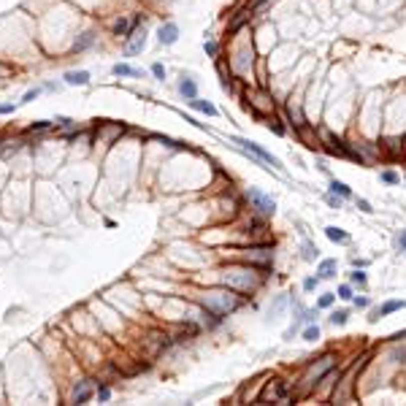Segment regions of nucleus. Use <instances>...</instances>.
<instances>
[{"label":"nucleus","mask_w":406,"mask_h":406,"mask_svg":"<svg viewBox=\"0 0 406 406\" xmlns=\"http://www.w3.org/2000/svg\"><path fill=\"white\" fill-rule=\"evenodd\" d=\"M265 3H268V0H252V11H260Z\"/></svg>","instance_id":"c85d7f7f"},{"label":"nucleus","mask_w":406,"mask_h":406,"mask_svg":"<svg viewBox=\"0 0 406 406\" xmlns=\"http://www.w3.org/2000/svg\"><path fill=\"white\" fill-rule=\"evenodd\" d=\"M9 111H14V103H6V106H0V114H9Z\"/></svg>","instance_id":"7c9ffc66"},{"label":"nucleus","mask_w":406,"mask_h":406,"mask_svg":"<svg viewBox=\"0 0 406 406\" xmlns=\"http://www.w3.org/2000/svg\"><path fill=\"white\" fill-rule=\"evenodd\" d=\"M314 284H317V279H306L303 287H306V290H314Z\"/></svg>","instance_id":"2f4dec72"},{"label":"nucleus","mask_w":406,"mask_h":406,"mask_svg":"<svg viewBox=\"0 0 406 406\" xmlns=\"http://www.w3.org/2000/svg\"><path fill=\"white\" fill-rule=\"evenodd\" d=\"M328 203H330V206H338V203H341V201H338V198H336V195H328Z\"/></svg>","instance_id":"c9c22d12"},{"label":"nucleus","mask_w":406,"mask_h":406,"mask_svg":"<svg viewBox=\"0 0 406 406\" xmlns=\"http://www.w3.org/2000/svg\"><path fill=\"white\" fill-rule=\"evenodd\" d=\"M92 398V382L90 379H82V382H76V387L71 392V403H87Z\"/></svg>","instance_id":"20e7f679"},{"label":"nucleus","mask_w":406,"mask_h":406,"mask_svg":"<svg viewBox=\"0 0 406 406\" xmlns=\"http://www.w3.org/2000/svg\"><path fill=\"white\" fill-rule=\"evenodd\" d=\"M133 25H138V19H136V22H128V19H117V22H114V33H117V36H128V33L133 30Z\"/></svg>","instance_id":"ddd939ff"},{"label":"nucleus","mask_w":406,"mask_h":406,"mask_svg":"<svg viewBox=\"0 0 406 406\" xmlns=\"http://www.w3.org/2000/svg\"><path fill=\"white\" fill-rule=\"evenodd\" d=\"M114 76H130V79H136V76H141V71L133 68V65H128V63H117L114 65Z\"/></svg>","instance_id":"1a4fd4ad"},{"label":"nucleus","mask_w":406,"mask_h":406,"mask_svg":"<svg viewBox=\"0 0 406 406\" xmlns=\"http://www.w3.org/2000/svg\"><path fill=\"white\" fill-rule=\"evenodd\" d=\"M92 41H95V36L92 33H84V38H76V49H87V46H92Z\"/></svg>","instance_id":"dca6fc26"},{"label":"nucleus","mask_w":406,"mask_h":406,"mask_svg":"<svg viewBox=\"0 0 406 406\" xmlns=\"http://www.w3.org/2000/svg\"><path fill=\"white\" fill-rule=\"evenodd\" d=\"M333 368V355H325V357H319L317 363H311L309 365V371H306V376H303V382L306 384H314L317 379H322L328 371Z\"/></svg>","instance_id":"f257e3e1"},{"label":"nucleus","mask_w":406,"mask_h":406,"mask_svg":"<svg viewBox=\"0 0 406 406\" xmlns=\"http://www.w3.org/2000/svg\"><path fill=\"white\" fill-rule=\"evenodd\" d=\"M98 398H101V401H109V398H111V390H109V387H101V390H98Z\"/></svg>","instance_id":"bb28decb"},{"label":"nucleus","mask_w":406,"mask_h":406,"mask_svg":"<svg viewBox=\"0 0 406 406\" xmlns=\"http://www.w3.org/2000/svg\"><path fill=\"white\" fill-rule=\"evenodd\" d=\"M190 106H195L198 111H203V114H209V117H214V114H217V109H214V106H211L209 101H201V98H192V101H190Z\"/></svg>","instance_id":"9d476101"},{"label":"nucleus","mask_w":406,"mask_h":406,"mask_svg":"<svg viewBox=\"0 0 406 406\" xmlns=\"http://www.w3.org/2000/svg\"><path fill=\"white\" fill-rule=\"evenodd\" d=\"M330 190H333L336 195H341V198H352V190L344 182H330Z\"/></svg>","instance_id":"2eb2a0df"},{"label":"nucleus","mask_w":406,"mask_h":406,"mask_svg":"<svg viewBox=\"0 0 406 406\" xmlns=\"http://www.w3.org/2000/svg\"><path fill=\"white\" fill-rule=\"evenodd\" d=\"M249 201L255 203V209L260 211V214H274V209H276L274 201H271L268 195H263L260 190H249Z\"/></svg>","instance_id":"7ed1b4c3"},{"label":"nucleus","mask_w":406,"mask_h":406,"mask_svg":"<svg viewBox=\"0 0 406 406\" xmlns=\"http://www.w3.org/2000/svg\"><path fill=\"white\" fill-rule=\"evenodd\" d=\"M128 38H130V44L125 46V55L133 57L136 52H141V49H144V44H146V30H144V28H136Z\"/></svg>","instance_id":"39448f33"},{"label":"nucleus","mask_w":406,"mask_h":406,"mask_svg":"<svg viewBox=\"0 0 406 406\" xmlns=\"http://www.w3.org/2000/svg\"><path fill=\"white\" fill-rule=\"evenodd\" d=\"M325 236L330 238V241H336V244H341V241H349V236L344 233L341 228H325Z\"/></svg>","instance_id":"9b49d317"},{"label":"nucleus","mask_w":406,"mask_h":406,"mask_svg":"<svg viewBox=\"0 0 406 406\" xmlns=\"http://www.w3.org/2000/svg\"><path fill=\"white\" fill-rule=\"evenodd\" d=\"M46 128H49V122H36L33 125V130H46Z\"/></svg>","instance_id":"72a5a7b5"},{"label":"nucleus","mask_w":406,"mask_h":406,"mask_svg":"<svg viewBox=\"0 0 406 406\" xmlns=\"http://www.w3.org/2000/svg\"><path fill=\"white\" fill-rule=\"evenodd\" d=\"M303 257H306V260H314V257H317V252H314V247H311V244H306V252H303Z\"/></svg>","instance_id":"a878e982"},{"label":"nucleus","mask_w":406,"mask_h":406,"mask_svg":"<svg viewBox=\"0 0 406 406\" xmlns=\"http://www.w3.org/2000/svg\"><path fill=\"white\" fill-rule=\"evenodd\" d=\"M347 311H333V314H330V322H333V325H344V322H347Z\"/></svg>","instance_id":"a211bd4d"},{"label":"nucleus","mask_w":406,"mask_h":406,"mask_svg":"<svg viewBox=\"0 0 406 406\" xmlns=\"http://www.w3.org/2000/svg\"><path fill=\"white\" fill-rule=\"evenodd\" d=\"M401 306H403V301H387V303H382V306H379V317L392 314V311H398Z\"/></svg>","instance_id":"4468645a"},{"label":"nucleus","mask_w":406,"mask_h":406,"mask_svg":"<svg viewBox=\"0 0 406 406\" xmlns=\"http://www.w3.org/2000/svg\"><path fill=\"white\" fill-rule=\"evenodd\" d=\"M333 298H336V295H330V292H328V295H322V298L317 301V306H319V309H328V306L333 303Z\"/></svg>","instance_id":"4be33fe9"},{"label":"nucleus","mask_w":406,"mask_h":406,"mask_svg":"<svg viewBox=\"0 0 406 406\" xmlns=\"http://www.w3.org/2000/svg\"><path fill=\"white\" fill-rule=\"evenodd\" d=\"M371 301H368V298H365V295H357L355 298V306H360V309H363V306H368Z\"/></svg>","instance_id":"cd10ccee"},{"label":"nucleus","mask_w":406,"mask_h":406,"mask_svg":"<svg viewBox=\"0 0 406 406\" xmlns=\"http://www.w3.org/2000/svg\"><path fill=\"white\" fill-rule=\"evenodd\" d=\"M233 144H236L238 149H244V152H247V155L257 157V160H263V163H268V165H279L276 160H274V157L268 155V152H265V149H260V146H257V144L247 141V138H238V136H236V138H233Z\"/></svg>","instance_id":"f03ea898"},{"label":"nucleus","mask_w":406,"mask_h":406,"mask_svg":"<svg viewBox=\"0 0 406 406\" xmlns=\"http://www.w3.org/2000/svg\"><path fill=\"white\" fill-rule=\"evenodd\" d=\"M303 338H306V341H317V338H319V328H317V325L306 328V330H303Z\"/></svg>","instance_id":"f3484780"},{"label":"nucleus","mask_w":406,"mask_h":406,"mask_svg":"<svg viewBox=\"0 0 406 406\" xmlns=\"http://www.w3.org/2000/svg\"><path fill=\"white\" fill-rule=\"evenodd\" d=\"M357 209H363V211H374V209H371V203H368V201H363V198L357 201Z\"/></svg>","instance_id":"c756f323"},{"label":"nucleus","mask_w":406,"mask_h":406,"mask_svg":"<svg viewBox=\"0 0 406 406\" xmlns=\"http://www.w3.org/2000/svg\"><path fill=\"white\" fill-rule=\"evenodd\" d=\"M398 247H401V249L406 252V230L401 233V238H398Z\"/></svg>","instance_id":"473e14b6"},{"label":"nucleus","mask_w":406,"mask_h":406,"mask_svg":"<svg viewBox=\"0 0 406 406\" xmlns=\"http://www.w3.org/2000/svg\"><path fill=\"white\" fill-rule=\"evenodd\" d=\"M392 360L403 363V360H406V347H398V349H392Z\"/></svg>","instance_id":"5701e85b"},{"label":"nucleus","mask_w":406,"mask_h":406,"mask_svg":"<svg viewBox=\"0 0 406 406\" xmlns=\"http://www.w3.org/2000/svg\"><path fill=\"white\" fill-rule=\"evenodd\" d=\"M203 49H206V55H209V57H217L219 46H217L214 41H206V44H203Z\"/></svg>","instance_id":"6ab92c4d"},{"label":"nucleus","mask_w":406,"mask_h":406,"mask_svg":"<svg viewBox=\"0 0 406 406\" xmlns=\"http://www.w3.org/2000/svg\"><path fill=\"white\" fill-rule=\"evenodd\" d=\"M38 92H41V90H30V92H28V95H25V101H33V98H36V95H38Z\"/></svg>","instance_id":"f704fd0d"},{"label":"nucleus","mask_w":406,"mask_h":406,"mask_svg":"<svg viewBox=\"0 0 406 406\" xmlns=\"http://www.w3.org/2000/svg\"><path fill=\"white\" fill-rule=\"evenodd\" d=\"M382 182L395 184V182H398V174H395V171H384V174H382Z\"/></svg>","instance_id":"b1692460"},{"label":"nucleus","mask_w":406,"mask_h":406,"mask_svg":"<svg viewBox=\"0 0 406 406\" xmlns=\"http://www.w3.org/2000/svg\"><path fill=\"white\" fill-rule=\"evenodd\" d=\"M333 271H336V260H322L319 263V279H330L333 276Z\"/></svg>","instance_id":"f8f14e48"},{"label":"nucleus","mask_w":406,"mask_h":406,"mask_svg":"<svg viewBox=\"0 0 406 406\" xmlns=\"http://www.w3.org/2000/svg\"><path fill=\"white\" fill-rule=\"evenodd\" d=\"M157 36H160V44H176V38H179V28L174 22H168V25H163V28L157 30Z\"/></svg>","instance_id":"423d86ee"},{"label":"nucleus","mask_w":406,"mask_h":406,"mask_svg":"<svg viewBox=\"0 0 406 406\" xmlns=\"http://www.w3.org/2000/svg\"><path fill=\"white\" fill-rule=\"evenodd\" d=\"M152 73H155L157 79H165V68H163L160 63H155V65H152Z\"/></svg>","instance_id":"393cba45"},{"label":"nucleus","mask_w":406,"mask_h":406,"mask_svg":"<svg viewBox=\"0 0 406 406\" xmlns=\"http://www.w3.org/2000/svg\"><path fill=\"white\" fill-rule=\"evenodd\" d=\"M179 92H182L184 98H187V101H192V98H198V84L192 82V79H179Z\"/></svg>","instance_id":"6e6552de"},{"label":"nucleus","mask_w":406,"mask_h":406,"mask_svg":"<svg viewBox=\"0 0 406 406\" xmlns=\"http://www.w3.org/2000/svg\"><path fill=\"white\" fill-rule=\"evenodd\" d=\"M352 284H360V287H365V274H363V271H352Z\"/></svg>","instance_id":"aec40b11"},{"label":"nucleus","mask_w":406,"mask_h":406,"mask_svg":"<svg viewBox=\"0 0 406 406\" xmlns=\"http://www.w3.org/2000/svg\"><path fill=\"white\" fill-rule=\"evenodd\" d=\"M65 82L73 84V87H84V84H90V73L87 71H68L65 73Z\"/></svg>","instance_id":"0eeeda50"},{"label":"nucleus","mask_w":406,"mask_h":406,"mask_svg":"<svg viewBox=\"0 0 406 406\" xmlns=\"http://www.w3.org/2000/svg\"><path fill=\"white\" fill-rule=\"evenodd\" d=\"M336 295H338V298H344V301H349V298H352V287H349V284H341Z\"/></svg>","instance_id":"412c9836"}]
</instances>
